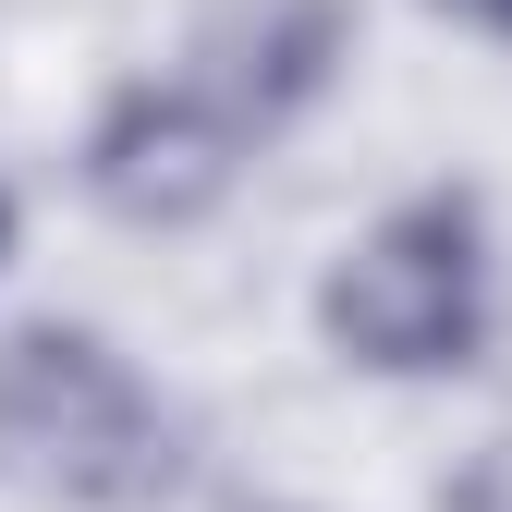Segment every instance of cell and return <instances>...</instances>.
<instances>
[{
  "instance_id": "5b68a950",
  "label": "cell",
  "mask_w": 512,
  "mask_h": 512,
  "mask_svg": "<svg viewBox=\"0 0 512 512\" xmlns=\"http://www.w3.org/2000/svg\"><path fill=\"white\" fill-rule=\"evenodd\" d=\"M439 13H464V25H488V37H512V0H439Z\"/></svg>"
},
{
  "instance_id": "8992f818",
  "label": "cell",
  "mask_w": 512,
  "mask_h": 512,
  "mask_svg": "<svg viewBox=\"0 0 512 512\" xmlns=\"http://www.w3.org/2000/svg\"><path fill=\"white\" fill-rule=\"evenodd\" d=\"M0 256H13V196H0Z\"/></svg>"
},
{
  "instance_id": "3957f363",
  "label": "cell",
  "mask_w": 512,
  "mask_h": 512,
  "mask_svg": "<svg viewBox=\"0 0 512 512\" xmlns=\"http://www.w3.org/2000/svg\"><path fill=\"white\" fill-rule=\"evenodd\" d=\"M86 196L110 208V220H135V232H183V220H208L220 196H232V171H244V135H232V110L208 98V86H122L98 122H86Z\"/></svg>"
},
{
  "instance_id": "6da1fadb",
  "label": "cell",
  "mask_w": 512,
  "mask_h": 512,
  "mask_svg": "<svg viewBox=\"0 0 512 512\" xmlns=\"http://www.w3.org/2000/svg\"><path fill=\"white\" fill-rule=\"evenodd\" d=\"M0 476L74 512H147L183 476V415L147 391V366L86 317L0 330Z\"/></svg>"
},
{
  "instance_id": "277c9868",
  "label": "cell",
  "mask_w": 512,
  "mask_h": 512,
  "mask_svg": "<svg viewBox=\"0 0 512 512\" xmlns=\"http://www.w3.org/2000/svg\"><path fill=\"white\" fill-rule=\"evenodd\" d=\"M342 49H354V0H232L196 49L208 74H183V86H208L232 110V135H281L342 74Z\"/></svg>"
},
{
  "instance_id": "52a82bcc",
  "label": "cell",
  "mask_w": 512,
  "mask_h": 512,
  "mask_svg": "<svg viewBox=\"0 0 512 512\" xmlns=\"http://www.w3.org/2000/svg\"><path fill=\"white\" fill-rule=\"evenodd\" d=\"M281 512H293V500H281Z\"/></svg>"
},
{
  "instance_id": "7a4b0ae2",
  "label": "cell",
  "mask_w": 512,
  "mask_h": 512,
  "mask_svg": "<svg viewBox=\"0 0 512 512\" xmlns=\"http://www.w3.org/2000/svg\"><path fill=\"white\" fill-rule=\"evenodd\" d=\"M488 317H500V256H488V208L464 183L378 208L317 281V330L366 378H452L476 366Z\"/></svg>"
}]
</instances>
